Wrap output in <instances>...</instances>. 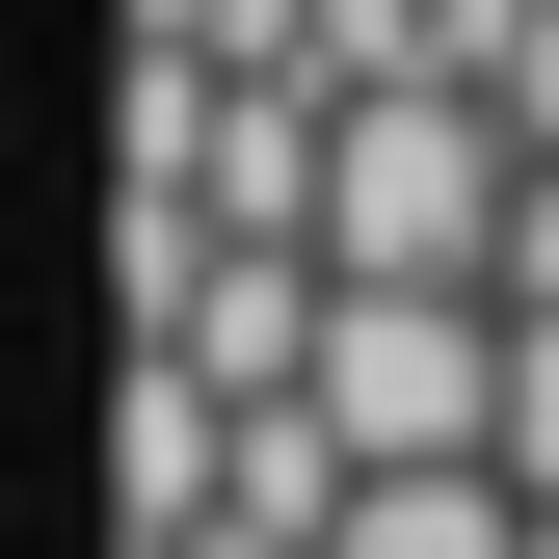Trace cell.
<instances>
[{
	"instance_id": "1",
	"label": "cell",
	"mask_w": 559,
	"mask_h": 559,
	"mask_svg": "<svg viewBox=\"0 0 559 559\" xmlns=\"http://www.w3.org/2000/svg\"><path fill=\"white\" fill-rule=\"evenodd\" d=\"M507 214H533L507 81H346V187H320L346 266H479V294H507Z\"/></svg>"
},
{
	"instance_id": "2",
	"label": "cell",
	"mask_w": 559,
	"mask_h": 559,
	"mask_svg": "<svg viewBox=\"0 0 559 559\" xmlns=\"http://www.w3.org/2000/svg\"><path fill=\"white\" fill-rule=\"evenodd\" d=\"M507 479H559V266L507 294Z\"/></svg>"
}]
</instances>
